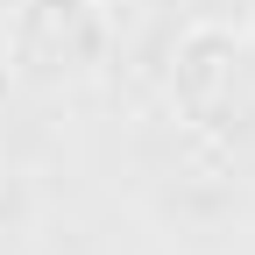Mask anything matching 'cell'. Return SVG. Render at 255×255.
<instances>
[{
    "instance_id": "obj_1",
    "label": "cell",
    "mask_w": 255,
    "mask_h": 255,
    "mask_svg": "<svg viewBox=\"0 0 255 255\" xmlns=\"http://www.w3.org/2000/svg\"><path fill=\"white\" fill-rule=\"evenodd\" d=\"M170 100L206 142H248L255 135V36L248 28L199 21L184 28L170 57Z\"/></svg>"
},
{
    "instance_id": "obj_2",
    "label": "cell",
    "mask_w": 255,
    "mask_h": 255,
    "mask_svg": "<svg viewBox=\"0 0 255 255\" xmlns=\"http://www.w3.org/2000/svg\"><path fill=\"white\" fill-rule=\"evenodd\" d=\"M114 50L107 0H21L7 21V71L28 92H78Z\"/></svg>"
}]
</instances>
